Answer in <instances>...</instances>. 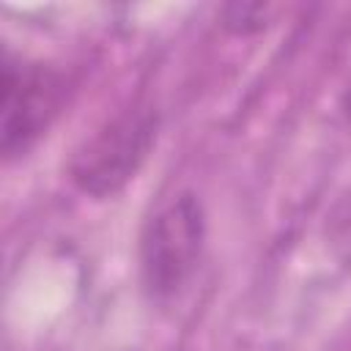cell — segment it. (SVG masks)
<instances>
[{
	"instance_id": "cell-1",
	"label": "cell",
	"mask_w": 351,
	"mask_h": 351,
	"mask_svg": "<svg viewBox=\"0 0 351 351\" xmlns=\"http://www.w3.org/2000/svg\"><path fill=\"white\" fill-rule=\"evenodd\" d=\"M159 110L132 101L104 118L71 154L69 181L90 200H107L126 189L151 156L159 137Z\"/></svg>"
},
{
	"instance_id": "cell-3",
	"label": "cell",
	"mask_w": 351,
	"mask_h": 351,
	"mask_svg": "<svg viewBox=\"0 0 351 351\" xmlns=\"http://www.w3.org/2000/svg\"><path fill=\"white\" fill-rule=\"evenodd\" d=\"M69 77L44 60L22 58L3 47L0 60V151L19 159L52 129L69 101Z\"/></svg>"
},
{
	"instance_id": "cell-4",
	"label": "cell",
	"mask_w": 351,
	"mask_h": 351,
	"mask_svg": "<svg viewBox=\"0 0 351 351\" xmlns=\"http://www.w3.org/2000/svg\"><path fill=\"white\" fill-rule=\"evenodd\" d=\"M274 5L269 3H225L217 16L225 33L244 38V36H255L263 33L271 22H274Z\"/></svg>"
},
{
	"instance_id": "cell-5",
	"label": "cell",
	"mask_w": 351,
	"mask_h": 351,
	"mask_svg": "<svg viewBox=\"0 0 351 351\" xmlns=\"http://www.w3.org/2000/svg\"><path fill=\"white\" fill-rule=\"evenodd\" d=\"M340 112H343L346 123H351V77H348V82H346V88L340 93Z\"/></svg>"
},
{
	"instance_id": "cell-2",
	"label": "cell",
	"mask_w": 351,
	"mask_h": 351,
	"mask_svg": "<svg viewBox=\"0 0 351 351\" xmlns=\"http://www.w3.org/2000/svg\"><path fill=\"white\" fill-rule=\"evenodd\" d=\"M208 239V217L197 192L167 197L143 225L137 244L140 288L151 302L178 296L195 277Z\"/></svg>"
}]
</instances>
